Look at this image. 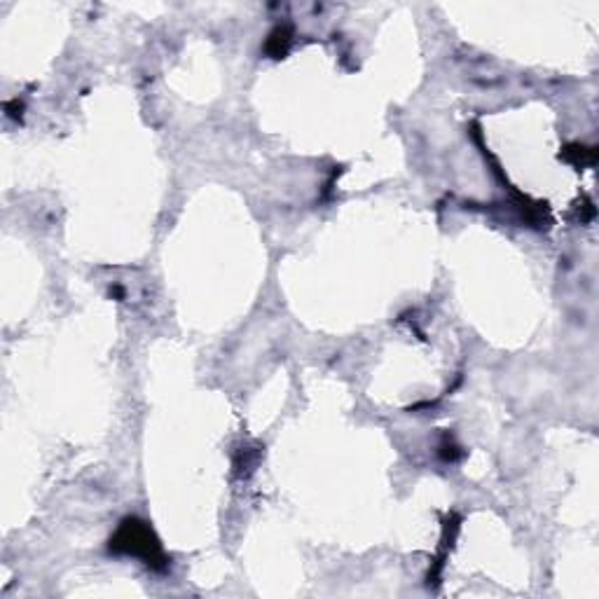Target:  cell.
<instances>
[{
	"label": "cell",
	"mask_w": 599,
	"mask_h": 599,
	"mask_svg": "<svg viewBox=\"0 0 599 599\" xmlns=\"http://www.w3.org/2000/svg\"><path fill=\"white\" fill-rule=\"evenodd\" d=\"M111 551L141 557L145 565H151V567H162V562H165V557H162L159 543L155 541L153 532L138 520H126L122 524L120 532L111 541Z\"/></svg>",
	"instance_id": "6da1fadb"
}]
</instances>
